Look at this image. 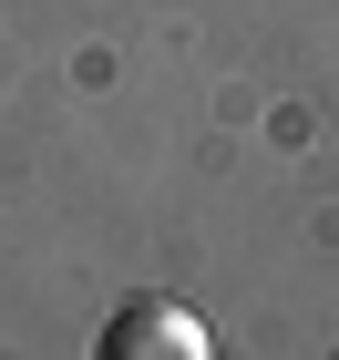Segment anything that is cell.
Returning <instances> with one entry per match:
<instances>
[{"instance_id":"cell-1","label":"cell","mask_w":339,"mask_h":360,"mask_svg":"<svg viewBox=\"0 0 339 360\" xmlns=\"http://www.w3.org/2000/svg\"><path fill=\"white\" fill-rule=\"evenodd\" d=\"M93 360H206V319L175 299H124L93 340Z\"/></svg>"}]
</instances>
